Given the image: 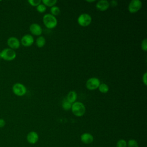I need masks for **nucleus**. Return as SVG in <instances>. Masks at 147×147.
<instances>
[{"mask_svg":"<svg viewBox=\"0 0 147 147\" xmlns=\"http://www.w3.org/2000/svg\"><path fill=\"white\" fill-rule=\"evenodd\" d=\"M71 111L74 115L76 117H82L86 113V107L84 105L80 102H75L72 104Z\"/></svg>","mask_w":147,"mask_h":147,"instance_id":"f257e3e1","label":"nucleus"},{"mask_svg":"<svg viewBox=\"0 0 147 147\" xmlns=\"http://www.w3.org/2000/svg\"><path fill=\"white\" fill-rule=\"evenodd\" d=\"M42 21L44 25L49 29L55 28L57 24V20L55 16L51 14H45L42 17Z\"/></svg>","mask_w":147,"mask_h":147,"instance_id":"f03ea898","label":"nucleus"},{"mask_svg":"<svg viewBox=\"0 0 147 147\" xmlns=\"http://www.w3.org/2000/svg\"><path fill=\"white\" fill-rule=\"evenodd\" d=\"M16 56L15 51L9 48H5L1 52V58L6 61H12L16 57Z\"/></svg>","mask_w":147,"mask_h":147,"instance_id":"7ed1b4c3","label":"nucleus"},{"mask_svg":"<svg viewBox=\"0 0 147 147\" xmlns=\"http://www.w3.org/2000/svg\"><path fill=\"white\" fill-rule=\"evenodd\" d=\"M12 91L13 93L18 96H22L26 93V88L22 83H16L14 84L12 87Z\"/></svg>","mask_w":147,"mask_h":147,"instance_id":"20e7f679","label":"nucleus"},{"mask_svg":"<svg viewBox=\"0 0 147 147\" xmlns=\"http://www.w3.org/2000/svg\"><path fill=\"white\" fill-rule=\"evenodd\" d=\"M78 23L82 26H88L91 21V16L87 13H82L79 15L78 18Z\"/></svg>","mask_w":147,"mask_h":147,"instance_id":"39448f33","label":"nucleus"},{"mask_svg":"<svg viewBox=\"0 0 147 147\" xmlns=\"http://www.w3.org/2000/svg\"><path fill=\"white\" fill-rule=\"evenodd\" d=\"M142 3L140 0H131L128 6V10L131 13L137 12L141 9Z\"/></svg>","mask_w":147,"mask_h":147,"instance_id":"423d86ee","label":"nucleus"},{"mask_svg":"<svg viewBox=\"0 0 147 147\" xmlns=\"http://www.w3.org/2000/svg\"><path fill=\"white\" fill-rule=\"evenodd\" d=\"M100 84V80L98 78L95 77H92L89 78L86 83V88L90 90H94L98 88L99 84Z\"/></svg>","mask_w":147,"mask_h":147,"instance_id":"0eeeda50","label":"nucleus"},{"mask_svg":"<svg viewBox=\"0 0 147 147\" xmlns=\"http://www.w3.org/2000/svg\"><path fill=\"white\" fill-rule=\"evenodd\" d=\"M33 42H34L33 37L29 34H26L24 35L21 39V44L25 47L31 46L33 44Z\"/></svg>","mask_w":147,"mask_h":147,"instance_id":"6e6552de","label":"nucleus"},{"mask_svg":"<svg viewBox=\"0 0 147 147\" xmlns=\"http://www.w3.org/2000/svg\"><path fill=\"white\" fill-rule=\"evenodd\" d=\"M7 44L9 48L12 49H17L20 46V40L16 37H10L7 40Z\"/></svg>","mask_w":147,"mask_h":147,"instance_id":"1a4fd4ad","label":"nucleus"},{"mask_svg":"<svg viewBox=\"0 0 147 147\" xmlns=\"http://www.w3.org/2000/svg\"><path fill=\"white\" fill-rule=\"evenodd\" d=\"M30 33L35 36H40L42 33V28L40 25L37 23H33L29 26Z\"/></svg>","mask_w":147,"mask_h":147,"instance_id":"9d476101","label":"nucleus"},{"mask_svg":"<svg viewBox=\"0 0 147 147\" xmlns=\"http://www.w3.org/2000/svg\"><path fill=\"white\" fill-rule=\"evenodd\" d=\"M26 140L29 144H34L38 140V135L37 132L34 131H31L27 134Z\"/></svg>","mask_w":147,"mask_h":147,"instance_id":"9b49d317","label":"nucleus"},{"mask_svg":"<svg viewBox=\"0 0 147 147\" xmlns=\"http://www.w3.org/2000/svg\"><path fill=\"white\" fill-rule=\"evenodd\" d=\"M110 6V2L107 0H100L96 4V7L100 11H105Z\"/></svg>","mask_w":147,"mask_h":147,"instance_id":"f8f14e48","label":"nucleus"},{"mask_svg":"<svg viewBox=\"0 0 147 147\" xmlns=\"http://www.w3.org/2000/svg\"><path fill=\"white\" fill-rule=\"evenodd\" d=\"M81 141L85 144H90L93 142L94 137L89 133H84L80 136Z\"/></svg>","mask_w":147,"mask_h":147,"instance_id":"ddd939ff","label":"nucleus"},{"mask_svg":"<svg viewBox=\"0 0 147 147\" xmlns=\"http://www.w3.org/2000/svg\"><path fill=\"white\" fill-rule=\"evenodd\" d=\"M77 93L75 91H70L66 97V99L71 103H74L77 99Z\"/></svg>","mask_w":147,"mask_h":147,"instance_id":"4468645a","label":"nucleus"},{"mask_svg":"<svg viewBox=\"0 0 147 147\" xmlns=\"http://www.w3.org/2000/svg\"><path fill=\"white\" fill-rule=\"evenodd\" d=\"M45 43H46V40L44 37L42 36H40L37 38L36 41V44L38 48L43 47L45 45Z\"/></svg>","mask_w":147,"mask_h":147,"instance_id":"2eb2a0df","label":"nucleus"},{"mask_svg":"<svg viewBox=\"0 0 147 147\" xmlns=\"http://www.w3.org/2000/svg\"><path fill=\"white\" fill-rule=\"evenodd\" d=\"M99 89V91L102 92V93H107L109 90V87L108 86L107 84H106V83H100L98 88Z\"/></svg>","mask_w":147,"mask_h":147,"instance_id":"dca6fc26","label":"nucleus"},{"mask_svg":"<svg viewBox=\"0 0 147 147\" xmlns=\"http://www.w3.org/2000/svg\"><path fill=\"white\" fill-rule=\"evenodd\" d=\"M62 108L66 111L69 110V109H71V106H72V103H69L65 98L63 100L62 102Z\"/></svg>","mask_w":147,"mask_h":147,"instance_id":"f3484780","label":"nucleus"},{"mask_svg":"<svg viewBox=\"0 0 147 147\" xmlns=\"http://www.w3.org/2000/svg\"><path fill=\"white\" fill-rule=\"evenodd\" d=\"M42 2L45 6L52 7L57 3V0H42Z\"/></svg>","mask_w":147,"mask_h":147,"instance_id":"a211bd4d","label":"nucleus"},{"mask_svg":"<svg viewBox=\"0 0 147 147\" xmlns=\"http://www.w3.org/2000/svg\"><path fill=\"white\" fill-rule=\"evenodd\" d=\"M50 11H51L52 15H53L54 16H57L60 14V9L58 6H53L51 7V8L50 9Z\"/></svg>","mask_w":147,"mask_h":147,"instance_id":"6ab92c4d","label":"nucleus"},{"mask_svg":"<svg viewBox=\"0 0 147 147\" xmlns=\"http://www.w3.org/2000/svg\"><path fill=\"white\" fill-rule=\"evenodd\" d=\"M127 147H138V145L137 142L133 139L129 140L127 143Z\"/></svg>","mask_w":147,"mask_h":147,"instance_id":"aec40b11","label":"nucleus"},{"mask_svg":"<svg viewBox=\"0 0 147 147\" xmlns=\"http://www.w3.org/2000/svg\"><path fill=\"white\" fill-rule=\"evenodd\" d=\"M116 146L117 147H126L127 142L125 140H123V139L119 140L117 141Z\"/></svg>","mask_w":147,"mask_h":147,"instance_id":"412c9836","label":"nucleus"},{"mask_svg":"<svg viewBox=\"0 0 147 147\" xmlns=\"http://www.w3.org/2000/svg\"><path fill=\"white\" fill-rule=\"evenodd\" d=\"M36 9L39 13H44L46 10L47 7L43 3H41L36 7Z\"/></svg>","mask_w":147,"mask_h":147,"instance_id":"4be33fe9","label":"nucleus"},{"mask_svg":"<svg viewBox=\"0 0 147 147\" xmlns=\"http://www.w3.org/2000/svg\"><path fill=\"white\" fill-rule=\"evenodd\" d=\"M28 3L32 6H37L39 4L41 3V1L40 0H28Z\"/></svg>","mask_w":147,"mask_h":147,"instance_id":"5701e85b","label":"nucleus"},{"mask_svg":"<svg viewBox=\"0 0 147 147\" xmlns=\"http://www.w3.org/2000/svg\"><path fill=\"white\" fill-rule=\"evenodd\" d=\"M141 47L144 51L146 52L147 51V39L146 38H144L142 41L141 44Z\"/></svg>","mask_w":147,"mask_h":147,"instance_id":"b1692460","label":"nucleus"},{"mask_svg":"<svg viewBox=\"0 0 147 147\" xmlns=\"http://www.w3.org/2000/svg\"><path fill=\"white\" fill-rule=\"evenodd\" d=\"M142 82L146 86L147 85V72H145L142 75Z\"/></svg>","mask_w":147,"mask_h":147,"instance_id":"393cba45","label":"nucleus"},{"mask_svg":"<svg viewBox=\"0 0 147 147\" xmlns=\"http://www.w3.org/2000/svg\"><path fill=\"white\" fill-rule=\"evenodd\" d=\"M6 125V122L3 118H0V128L3 127Z\"/></svg>","mask_w":147,"mask_h":147,"instance_id":"a878e982","label":"nucleus"},{"mask_svg":"<svg viewBox=\"0 0 147 147\" xmlns=\"http://www.w3.org/2000/svg\"><path fill=\"white\" fill-rule=\"evenodd\" d=\"M117 5H118V2L115 0L111 1L110 3V5H111L112 6H117Z\"/></svg>","mask_w":147,"mask_h":147,"instance_id":"bb28decb","label":"nucleus"},{"mask_svg":"<svg viewBox=\"0 0 147 147\" xmlns=\"http://www.w3.org/2000/svg\"><path fill=\"white\" fill-rule=\"evenodd\" d=\"M95 1V0H86V2H93Z\"/></svg>","mask_w":147,"mask_h":147,"instance_id":"cd10ccee","label":"nucleus"},{"mask_svg":"<svg viewBox=\"0 0 147 147\" xmlns=\"http://www.w3.org/2000/svg\"><path fill=\"white\" fill-rule=\"evenodd\" d=\"M0 59H1V51H0Z\"/></svg>","mask_w":147,"mask_h":147,"instance_id":"c85d7f7f","label":"nucleus"}]
</instances>
